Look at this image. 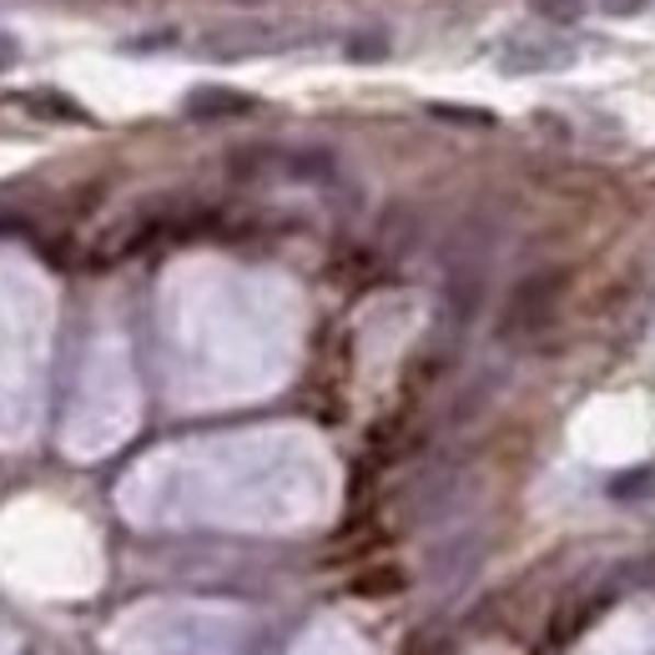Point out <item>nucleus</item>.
<instances>
[{
    "label": "nucleus",
    "mask_w": 655,
    "mask_h": 655,
    "mask_svg": "<svg viewBox=\"0 0 655 655\" xmlns=\"http://www.w3.org/2000/svg\"><path fill=\"white\" fill-rule=\"evenodd\" d=\"M116 499L136 524L297 530L334 499V464L313 433H227L142 459Z\"/></svg>",
    "instance_id": "1"
},
{
    "label": "nucleus",
    "mask_w": 655,
    "mask_h": 655,
    "mask_svg": "<svg viewBox=\"0 0 655 655\" xmlns=\"http://www.w3.org/2000/svg\"><path fill=\"white\" fill-rule=\"evenodd\" d=\"M161 338L182 404L252 398L278 388L293 363L297 303L272 278L192 262L161 287Z\"/></svg>",
    "instance_id": "2"
},
{
    "label": "nucleus",
    "mask_w": 655,
    "mask_h": 655,
    "mask_svg": "<svg viewBox=\"0 0 655 655\" xmlns=\"http://www.w3.org/2000/svg\"><path fill=\"white\" fill-rule=\"evenodd\" d=\"M50 297L21 258L0 252V444H21L41 408Z\"/></svg>",
    "instance_id": "3"
},
{
    "label": "nucleus",
    "mask_w": 655,
    "mask_h": 655,
    "mask_svg": "<svg viewBox=\"0 0 655 655\" xmlns=\"http://www.w3.org/2000/svg\"><path fill=\"white\" fill-rule=\"evenodd\" d=\"M132 424H136V384L126 348L122 338H101V343H91L71 414H66V449L76 459H97L122 444Z\"/></svg>",
    "instance_id": "4"
},
{
    "label": "nucleus",
    "mask_w": 655,
    "mask_h": 655,
    "mask_svg": "<svg viewBox=\"0 0 655 655\" xmlns=\"http://www.w3.org/2000/svg\"><path fill=\"white\" fill-rule=\"evenodd\" d=\"M248 641V620L223 606H136L112 625V645L132 655H237Z\"/></svg>",
    "instance_id": "5"
},
{
    "label": "nucleus",
    "mask_w": 655,
    "mask_h": 655,
    "mask_svg": "<svg viewBox=\"0 0 655 655\" xmlns=\"http://www.w3.org/2000/svg\"><path fill=\"white\" fill-rule=\"evenodd\" d=\"M293 655H363V645H359V635H348L343 625H318Z\"/></svg>",
    "instance_id": "6"
},
{
    "label": "nucleus",
    "mask_w": 655,
    "mask_h": 655,
    "mask_svg": "<svg viewBox=\"0 0 655 655\" xmlns=\"http://www.w3.org/2000/svg\"><path fill=\"white\" fill-rule=\"evenodd\" d=\"M15 56H21V46H15V41H11V36H0V66H11V61H15Z\"/></svg>",
    "instance_id": "7"
},
{
    "label": "nucleus",
    "mask_w": 655,
    "mask_h": 655,
    "mask_svg": "<svg viewBox=\"0 0 655 655\" xmlns=\"http://www.w3.org/2000/svg\"><path fill=\"white\" fill-rule=\"evenodd\" d=\"M0 655H15V635H0Z\"/></svg>",
    "instance_id": "8"
}]
</instances>
